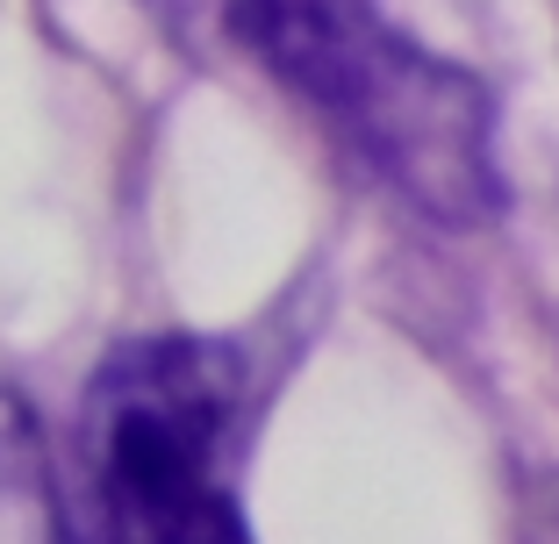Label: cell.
<instances>
[{
    "label": "cell",
    "mask_w": 559,
    "mask_h": 544,
    "mask_svg": "<svg viewBox=\"0 0 559 544\" xmlns=\"http://www.w3.org/2000/svg\"><path fill=\"white\" fill-rule=\"evenodd\" d=\"M237 36L409 208L438 222H488L502 208L480 80L430 58L373 0H237Z\"/></svg>",
    "instance_id": "obj_1"
},
{
    "label": "cell",
    "mask_w": 559,
    "mask_h": 544,
    "mask_svg": "<svg viewBox=\"0 0 559 544\" xmlns=\"http://www.w3.org/2000/svg\"><path fill=\"white\" fill-rule=\"evenodd\" d=\"M237 365L201 337H136L86 395L100 544H251L230 495Z\"/></svg>",
    "instance_id": "obj_2"
},
{
    "label": "cell",
    "mask_w": 559,
    "mask_h": 544,
    "mask_svg": "<svg viewBox=\"0 0 559 544\" xmlns=\"http://www.w3.org/2000/svg\"><path fill=\"white\" fill-rule=\"evenodd\" d=\"M0 544H66L36 415L0 387Z\"/></svg>",
    "instance_id": "obj_3"
}]
</instances>
